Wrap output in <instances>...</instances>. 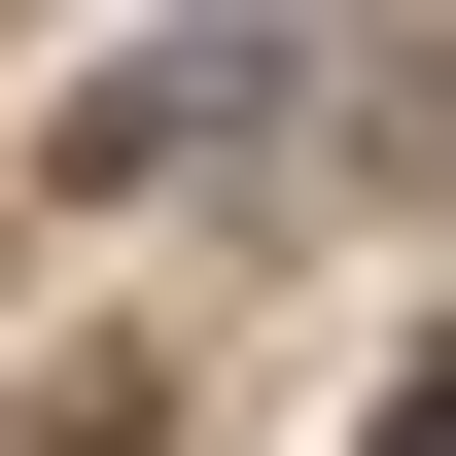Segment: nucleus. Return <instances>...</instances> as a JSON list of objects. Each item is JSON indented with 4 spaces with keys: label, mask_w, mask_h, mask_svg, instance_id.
I'll list each match as a JSON object with an SVG mask.
<instances>
[{
    "label": "nucleus",
    "mask_w": 456,
    "mask_h": 456,
    "mask_svg": "<svg viewBox=\"0 0 456 456\" xmlns=\"http://www.w3.org/2000/svg\"><path fill=\"white\" fill-rule=\"evenodd\" d=\"M421 456H456V351H421Z\"/></svg>",
    "instance_id": "obj_1"
}]
</instances>
